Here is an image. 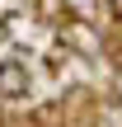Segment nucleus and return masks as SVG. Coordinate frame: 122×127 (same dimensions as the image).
Returning <instances> with one entry per match:
<instances>
[{"instance_id":"nucleus-1","label":"nucleus","mask_w":122,"mask_h":127,"mask_svg":"<svg viewBox=\"0 0 122 127\" xmlns=\"http://www.w3.org/2000/svg\"><path fill=\"white\" fill-rule=\"evenodd\" d=\"M24 90H28V71H24L19 61H5V66H0V94H5V99H19Z\"/></svg>"},{"instance_id":"nucleus-2","label":"nucleus","mask_w":122,"mask_h":127,"mask_svg":"<svg viewBox=\"0 0 122 127\" xmlns=\"http://www.w3.org/2000/svg\"><path fill=\"white\" fill-rule=\"evenodd\" d=\"M108 9H113V14H118V19H122V0H108Z\"/></svg>"}]
</instances>
